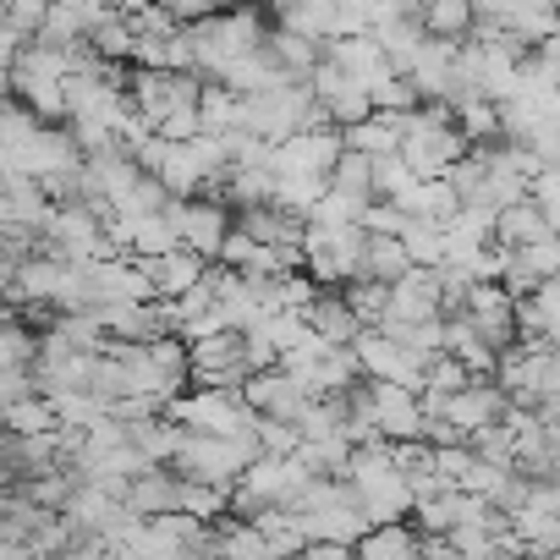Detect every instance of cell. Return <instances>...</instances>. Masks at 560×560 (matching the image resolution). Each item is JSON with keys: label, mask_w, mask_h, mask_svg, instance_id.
<instances>
[{"label": "cell", "mask_w": 560, "mask_h": 560, "mask_svg": "<svg viewBox=\"0 0 560 560\" xmlns=\"http://www.w3.org/2000/svg\"><path fill=\"white\" fill-rule=\"evenodd\" d=\"M396 154H401V165L418 176V182H434V176H445L462 154H467V138L451 127V110L445 105H418L412 116H401V143H396Z\"/></svg>", "instance_id": "6da1fadb"}, {"label": "cell", "mask_w": 560, "mask_h": 560, "mask_svg": "<svg viewBox=\"0 0 560 560\" xmlns=\"http://www.w3.org/2000/svg\"><path fill=\"white\" fill-rule=\"evenodd\" d=\"M253 456H258L253 434H192V429H182V440H176V451H171L165 467H171L176 478H187V483L231 489L236 472H242Z\"/></svg>", "instance_id": "7a4b0ae2"}, {"label": "cell", "mask_w": 560, "mask_h": 560, "mask_svg": "<svg viewBox=\"0 0 560 560\" xmlns=\"http://www.w3.org/2000/svg\"><path fill=\"white\" fill-rule=\"evenodd\" d=\"M494 385L511 407H538L560 396V358L555 347H511L494 358Z\"/></svg>", "instance_id": "3957f363"}, {"label": "cell", "mask_w": 560, "mask_h": 560, "mask_svg": "<svg viewBox=\"0 0 560 560\" xmlns=\"http://www.w3.org/2000/svg\"><path fill=\"white\" fill-rule=\"evenodd\" d=\"M314 94L303 83H275V89H258V94H242V110H236V127L264 138V143H287L292 132H303V116H308Z\"/></svg>", "instance_id": "277c9868"}, {"label": "cell", "mask_w": 560, "mask_h": 560, "mask_svg": "<svg viewBox=\"0 0 560 560\" xmlns=\"http://www.w3.org/2000/svg\"><path fill=\"white\" fill-rule=\"evenodd\" d=\"M165 418H171L176 429H192V434H253V412L242 407L236 390L187 385L182 396L165 401Z\"/></svg>", "instance_id": "5b68a950"}, {"label": "cell", "mask_w": 560, "mask_h": 560, "mask_svg": "<svg viewBox=\"0 0 560 560\" xmlns=\"http://www.w3.org/2000/svg\"><path fill=\"white\" fill-rule=\"evenodd\" d=\"M165 220H171V231H176V247L198 253L203 264H214V253H220V242H225V231H231V209H225L220 198H209V192L171 198V203H165Z\"/></svg>", "instance_id": "8992f818"}, {"label": "cell", "mask_w": 560, "mask_h": 560, "mask_svg": "<svg viewBox=\"0 0 560 560\" xmlns=\"http://www.w3.org/2000/svg\"><path fill=\"white\" fill-rule=\"evenodd\" d=\"M187 347V385H203V390H236L253 369L242 358V336L236 330H214L203 341H182Z\"/></svg>", "instance_id": "52a82bcc"}, {"label": "cell", "mask_w": 560, "mask_h": 560, "mask_svg": "<svg viewBox=\"0 0 560 560\" xmlns=\"http://www.w3.org/2000/svg\"><path fill=\"white\" fill-rule=\"evenodd\" d=\"M467 7H472V23L505 28L527 50L538 39H555V0H467Z\"/></svg>", "instance_id": "ba28073f"}, {"label": "cell", "mask_w": 560, "mask_h": 560, "mask_svg": "<svg viewBox=\"0 0 560 560\" xmlns=\"http://www.w3.org/2000/svg\"><path fill=\"white\" fill-rule=\"evenodd\" d=\"M341 160V132L319 127V132H292L287 143H269V176H325Z\"/></svg>", "instance_id": "9c48e42d"}, {"label": "cell", "mask_w": 560, "mask_h": 560, "mask_svg": "<svg viewBox=\"0 0 560 560\" xmlns=\"http://www.w3.org/2000/svg\"><path fill=\"white\" fill-rule=\"evenodd\" d=\"M236 396H242V407H247L253 418H287V423H298V412H303V401H308V390H303L292 374H280V369H253V374L236 385Z\"/></svg>", "instance_id": "30bf717a"}, {"label": "cell", "mask_w": 560, "mask_h": 560, "mask_svg": "<svg viewBox=\"0 0 560 560\" xmlns=\"http://www.w3.org/2000/svg\"><path fill=\"white\" fill-rule=\"evenodd\" d=\"M89 298L94 303H154V280L138 258H100L89 264Z\"/></svg>", "instance_id": "8fae6325"}, {"label": "cell", "mask_w": 560, "mask_h": 560, "mask_svg": "<svg viewBox=\"0 0 560 560\" xmlns=\"http://www.w3.org/2000/svg\"><path fill=\"white\" fill-rule=\"evenodd\" d=\"M363 390H369V418H374V429H380L385 445H396V440H418L423 418H418L412 390L385 385V380H363Z\"/></svg>", "instance_id": "7c38bea8"}, {"label": "cell", "mask_w": 560, "mask_h": 560, "mask_svg": "<svg viewBox=\"0 0 560 560\" xmlns=\"http://www.w3.org/2000/svg\"><path fill=\"white\" fill-rule=\"evenodd\" d=\"M298 527L308 544H358L369 533L363 511H358V494L352 500H330V505H314V511H298Z\"/></svg>", "instance_id": "4fadbf2b"}, {"label": "cell", "mask_w": 560, "mask_h": 560, "mask_svg": "<svg viewBox=\"0 0 560 560\" xmlns=\"http://www.w3.org/2000/svg\"><path fill=\"white\" fill-rule=\"evenodd\" d=\"M325 61H330L347 83H358V89H369L380 72H390V61H385V50L374 45V34H341V39H330V45H325Z\"/></svg>", "instance_id": "5bb4252c"}, {"label": "cell", "mask_w": 560, "mask_h": 560, "mask_svg": "<svg viewBox=\"0 0 560 560\" xmlns=\"http://www.w3.org/2000/svg\"><path fill=\"white\" fill-rule=\"evenodd\" d=\"M500 412H505V396H500L494 380H467L456 396H445V423H456L462 434L500 423Z\"/></svg>", "instance_id": "9a60e30c"}, {"label": "cell", "mask_w": 560, "mask_h": 560, "mask_svg": "<svg viewBox=\"0 0 560 560\" xmlns=\"http://www.w3.org/2000/svg\"><path fill=\"white\" fill-rule=\"evenodd\" d=\"M385 314H390V319H407V325L440 319V280H434V269H407L401 280H390Z\"/></svg>", "instance_id": "2e32d148"}, {"label": "cell", "mask_w": 560, "mask_h": 560, "mask_svg": "<svg viewBox=\"0 0 560 560\" xmlns=\"http://www.w3.org/2000/svg\"><path fill=\"white\" fill-rule=\"evenodd\" d=\"M143 269H149V280H154V298L160 303H171V298H182V292H192L198 280H203V258L198 253H187V247H171V253H160V258H138Z\"/></svg>", "instance_id": "e0dca14e"}, {"label": "cell", "mask_w": 560, "mask_h": 560, "mask_svg": "<svg viewBox=\"0 0 560 560\" xmlns=\"http://www.w3.org/2000/svg\"><path fill=\"white\" fill-rule=\"evenodd\" d=\"M231 231H242V236H253L264 247H292L303 236V220L280 214L275 203H253V209H231Z\"/></svg>", "instance_id": "ac0fdd59"}, {"label": "cell", "mask_w": 560, "mask_h": 560, "mask_svg": "<svg viewBox=\"0 0 560 560\" xmlns=\"http://www.w3.org/2000/svg\"><path fill=\"white\" fill-rule=\"evenodd\" d=\"M280 7V28H292L314 45H330L341 34V18H336V0H275Z\"/></svg>", "instance_id": "d6986e66"}, {"label": "cell", "mask_w": 560, "mask_h": 560, "mask_svg": "<svg viewBox=\"0 0 560 560\" xmlns=\"http://www.w3.org/2000/svg\"><path fill=\"white\" fill-rule=\"evenodd\" d=\"M121 511L132 516H160V511H176V472L171 467H149L138 478H127V494H121Z\"/></svg>", "instance_id": "ffe728a7"}, {"label": "cell", "mask_w": 560, "mask_h": 560, "mask_svg": "<svg viewBox=\"0 0 560 560\" xmlns=\"http://www.w3.org/2000/svg\"><path fill=\"white\" fill-rule=\"evenodd\" d=\"M264 50H269V61L280 67V78H287V83H303L314 72V61L325 56V45H314V39H303L292 28H280V23L264 34Z\"/></svg>", "instance_id": "44dd1931"}, {"label": "cell", "mask_w": 560, "mask_h": 560, "mask_svg": "<svg viewBox=\"0 0 560 560\" xmlns=\"http://www.w3.org/2000/svg\"><path fill=\"white\" fill-rule=\"evenodd\" d=\"M489 236H494V242H505V247H527V242L555 236V220H549L544 209H533L527 198H516V203L494 209V231H489Z\"/></svg>", "instance_id": "7402d4cb"}, {"label": "cell", "mask_w": 560, "mask_h": 560, "mask_svg": "<svg viewBox=\"0 0 560 560\" xmlns=\"http://www.w3.org/2000/svg\"><path fill=\"white\" fill-rule=\"evenodd\" d=\"M303 325H308L314 336H325L330 347H352V336L363 330V325L352 319V308L341 303V292H314V303L303 308Z\"/></svg>", "instance_id": "603a6c76"}, {"label": "cell", "mask_w": 560, "mask_h": 560, "mask_svg": "<svg viewBox=\"0 0 560 560\" xmlns=\"http://www.w3.org/2000/svg\"><path fill=\"white\" fill-rule=\"evenodd\" d=\"M61 516H67V527H72V533H105V527L121 516V500L100 494L94 483H72V494H67Z\"/></svg>", "instance_id": "cb8c5ba5"}, {"label": "cell", "mask_w": 560, "mask_h": 560, "mask_svg": "<svg viewBox=\"0 0 560 560\" xmlns=\"http://www.w3.org/2000/svg\"><path fill=\"white\" fill-rule=\"evenodd\" d=\"M396 143H401V116H363L358 127H341V149H352V154H369V160H380V154H396Z\"/></svg>", "instance_id": "d4e9b609"}, {"label": "cell", "mask_w": 560, "mask_h": 560, "mask_svg": "<svg viewBox=\"0 0 560 560\" xmlns=\"http://www.w3.org/2000/svg\"><path fill=\"white\" fill-rule=\"evenodd\" d=\"M352 560H418V533H412L407 522L369 527V533L352 544Z\"/></svg>", "instance_id": "484cf974"}, {"label": "cell", "mask_w": 560, "mask_h": 560, "mask_svg": "<svg viewBox=\"0 0 560 560\" xmlns=\"http://www.w3.org/2000/svg\"><path fill=\"white\" fill-rule=\"evenodd\" d=\"M418 28H423L429 39H451V45H462V39L472 34V7H467V0H423Z\"/></svg>", "instance_id": "4316f807"}, {"label": "cell", "mask_w": 560, "mask_h": 560, "mask_svg": "<svg viewBox=\"0 0 560 560\" xmlns=\"http://www.w3.org/2000/svg\"><path fill=\"white\" fill-rule=\"evenodd\" d=\"M341 303L352 308V319L363 325V330H374L380 319H385V303H390V287L385 280H369V275H352V280H341Z\"/></svg>", "instance_id": "83f0119b"}, {"label": "cell", "mask_w": 560, "mask_h": 560, "mask_svg": "<svg viewBox=\"0 0 560 560\" xmlns=\"http://www.w3.org/2000/svg\"><path fill=\"white\" fill-rule=\"evenodd\" d=\"M369 34H374V45L385 50L390 72H407V56L423 45V28H418V18H380Z\"/></svg>", "instance_id": "f1b7e54d"}, {"label": "cell", "mask_w": 560, "mask_h": 560, "mask_svg": "<svg viewBox=\"0 0 560 560\" xmlns=\"http://www.w3.org/2000/svg\"><path fill=\"white\" fill-rule=\"evenodd\" d=\"M50 429H61L56 423V407L45 396H34V390L0 407V434H50Z\"/></svg>", "instance_id": "f546056e"}, {"label": "cell", "mask_w": 560, "mask_h": 560, "mask_svg": "<svg viewBox=\"0 0 560 560\" xmlns=\"http://www.w3.org/2000/svg\"><path fill=\"white\" fill-rule=\"evenodd\" d=\"M325 187L330 192H347V198H374V160L369 154H352V149H341V160L325 171Z\"/></svg>", "instance_id": "4dcf8cb0"}, {"label": "cell", "mask_w": 560, "mask_h": 560, "mask_svg": "<svg viewBox=\"0 0 560 560\" xmlns=\"http://www.w3.org/2000/svg\"><path fill=\"white\" fill-rule=\"evenodd\" d=\"M396 242H401V253H407V264L412 269H440V258H445V247H440V225L434 220H401V231H396Z\"/></svg>", "instance_id": "1f68e13d"}, {"label": "cell", "mask_w": 560, "mask_h": 560, "mask_svg": "<svg viewBox=\"0 0 560 560\" xmlns=\"http://www.w3.org/2000/svg\"><path fill=\"white\" fill-rule=\"evenodd\" d=\"M412 264H407V253H401V242L396 236H369L363 242V264H358V275H369V280H401Z\"/></svg>", "instance_id": "d6a6232c"}, {"label": "cell", "mask_w": 560, "mask_h": 560, "mask_svg": "<svg viewBox=\"0 0 560 560\" xmlns=\"http://www.w3.org/2000/svg\"><path fill=\"white\" fill-rule=\"evenodd\" d=\"M236 110H242V94L220 89V83H203L198 89V132H231L236 127Z\"/></svg>", "instance_id": "836d02e7"}, {"label": "cell", "mask_w": 560, "mask_h": 560, "mask_svg": "<svg viewBox=\"0 0 560 560\" xmlns=\"http://www.w3.org/2000/svg\"><path fill=\"white\" fill-rule=\"evenodd\" d=\"M369 105H374L380 116H412L423 100L412 94V83H407L401 72H380V78L369 83Z\"/></svg>", "instance_id": "e575fe53"}, {"label": "cell", "mask_w": 560, "mask_h": 560, "mask_svg": "<svg viewBox=\"0 0 560 560\" xmlns=\"http://www.w3.org/2000/svg\"><path fill=\"white\" fill-rule=\"evenodd\" d=\"M176 511H187L192 522H220L225 516V489H214V483H187V478H176Z\"/></svg>", "instance_id": "d590c367"}, {"label": "cell", "mask_w": 560, "mask_h": 560, "mask_svg": "<svg viewBox=\"0 0 560 560\" xmlns=\"http://www.w3.org/2000/svg\"><path fill=\"white\" fill-rule=\"evenodd\" d=\"M28 505H39V511H61L67 505V494H72V472H34V478H23V489H18Z\"/></svg>", "instance_id": "8d00e7d4"}, {"label": "cell", "mask_w": 560, "mask_h": 560, "mask_svg": "<svg viewBox=\"0 0 560 560\" xmlns=\"http://www.w3.org/2000/svg\"><path fill=\"white\" fill-rule=\"evenodd\" d=\"M325 116H330V127L341 132V127H358L363 116H374V105H369V89H358V83H341L330 100H325Z\"/></svg>", "instance_id": "74e56055"}, {"label": "cell", "mask_w": 560, "mask_h": 560, "mask_svg": "<svg viewBox=\"0 0 560 560\" xmlns=\"http://www.w3.org/2000/svg\"><path fill=\"white\" fill-rule=\"evenodd\" d=\"M253 445H258V456H292L303 440H298V423H287V418H253Z\"/></svg>", "instance_id": "f35d334b"}, {"label": "cell", "mask_w": 560, "mask_h": 560, "mask_svg": "<svg viewBox=\"0 0 560 560\" xmlns=\"http://www.w3.org/2000/svg\"><path fill=\"white\" fill-rule=\"evenodd\" d=\"M505 478H511V467H494V462H478V456H472L456 489H462V494H472V500H489V505H494V494L505 489Z\"/></svg>", "instance_id": "ab89813d"}, {"label": "cell", "mask_w": 560, "mask_h": 560, "mask_svg": "<svg viewBox=\"0 0 560 560\" xmlns=\"http://www.w3.org/2000/svg\"><path fill=\"white\" fill-rule=\"evenodd\" d=\"M165 203H171V192H165L154 176H138L132 192L116 203V214H165ZM116 214H110V220H116Z\"/></svg>", "instance_id": "60d3db41"}, {"label": "cell", "mask_w": 560, "mask_h": 560, "mask_svg": "<svg viewBox=\"0 0 560 560\" xmlns=\"http://www.w3.org/2000/svg\"><path fill=\"white\" fill-rule=\"evenodd\" d=\"M412 182H418V176L401 165V154H380V160H374V198H401Z\"/></svg>", "instance_id": "b9f144b4"}, {"label": "cell", "mask_w": 560, "mask_h": 560, "mask_svg": "<svg viewBox=\"0 0 560 560\" xmlns=\"http://www.w3.org/2000/svg\"><path fill=\"white\" fill-rule=\"evenodd\" d=\"M522 198H527L533 209H544V214L555 220V214H560V171H555V165L533 171V176H527V192H522Z\"/></svg>", "instance_id": "7bdbcfd3"}, {"label": "cell", "mask_w": 560, "mask_h": 560, "mask_svg": "<svg viewBox=\"0 0 560 560\" xmlns=\"http://www.w3.org/2000/svg\"><path fill=\"white\" fill-rule=\"evenodd\" d=\"M45 12H50L45 0H12V7L0 12V23H7V28H18L23 39H34V34H39V23H45Z\"/></svg>", "instance_id": "ee69618b"}, {"label": "cell", "mask_w": 560, "mask_h": 560, "mask_svg": "<svg viewBox=\"0 0 560 560\" xmlns=\"http://www.w3.org/2000/svg\"><path fill=\"white\" fill-rule=\"evenodd\" d=\"M149 7H160L171 23H198V18H209L203 0H149Z\"/></svg>", "instance_id": "f6af8a7d"}, {"label": "cell", "mask_w": 560, "mask_h": 560, "mask_svg": "<svg viewBox=\"0 0 560 560\" xmlns=\"http://www.w3.org/2000/svg\"><path fill=\"white\" fill-rule=\"evenodd\" d=\"M28 39L18 34V28H7V23H0V72H12V61H18V50H23Z\"/></svg>", "instance_id": "bcb514c9"}, {"label": "cell", "mask_w": 560, "mask_h": 560, "mask_svg": "<svg viewBox=\"0 0 560 560\" xmlns=\"http://www.w3.org/2000/svg\"><path fill=\"white\" fill-rule=\"evenodd\" d=\"M0 100H12V72H0Z\"/></svg>", "instance_id": "7dc6e473"}, {"label": "cell", "mask_w": 560, "mask_h": 560, "mask_svg": "<svg viewBox=\"0 0 560 560\" xmlns=\"http://www.w3.org/2000/svg\"><path fill=\"white\" fill-rule=\"evenodd\" d=\"M45 7H78V0H45Z\"/></svg>", "instance_id": "c3c4849f"}, {"label": "cell", "mask_w": 560, "mask_h": 560, "mask_svg": "<svg viewBox=\"0 0 560 560\" xmlns=\"http://www.w3.org/2000/svg\"><path fill=\"white\" fill-rule=\"evenodd\" d=\"M247 7H269V0H247Z\"/></svg>", "instance_id": "681fc988"}, {"label": "cell", "mask_w": 560, "mask_h": 560, "mask_svg": "<svg viewBox=\"0 0 560 560\" xmlns=\"http://www.w3.org/2000/svg\"><path fill=\"white\" fill-rule=\"evenodd\" d=\"M0 445H7V434H0Z\"/></svg>", "instance_id": "f907efd6"}]
</instances>
